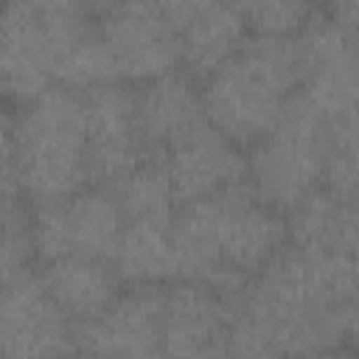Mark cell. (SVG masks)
Masks as SVG:
<instances>
[{"label": "cell", "mask_w": 359, "mask_h": 359, "mask_svg": "<svg viewBox=\"0 0 359 359\" xmlns=\"http://www.w3.org/2000/svg\"><path fill=\"white\" fill-rule=\"evenodd\" d=\"M171 230L180 252V278L208 283L224 297L241 294L250 278L283 250L289 236L280 210L264 202L247 180L180 205Z\"/></svg>", "instance_id": "1"}, {"label": "cell", "mask_w": 359, "mask_h": 359, "mask_svg": "<svg viewBox=\"0 0 359 359\" xmlns=\"http://www.w3.org/2000/svg\"><path fill=\"white\" fill-rule=\"evenodd\" d=\"M87 98L53 84L25 101L3 129V196H28L36 205L65 199L90 182Z\"/></svg>", "instance_id": "2"}, {"label": "cell", "mask_w": 359, "mask_h": 359, "mask_svg": "<svg viewBox=\"0 0 359 359\" xmlns=\"http://www.w3.org/2000/svg\"><path fill=\"white\" fill-rule=\"evenodd\" d=\"M303 81L297 36L258 34L222 62L202 90L208 121L238 146L261 140Z\"/></svg>", "instance_id": "3"}, {"label": "cell", "mask_w": 359, "mask_h": 359, "mask_svg": "<svg viewBox=\"0 0 359 359\" xmlns=\"http://www.w3.org/2000/svg\"><path fill=\"white\" fill-rule=\"evenodd\" d=\"M87 0H8L0 34L3 90L20 104L59 84L67 53L93 31Z\"/></svg>", "instance_id": "4"}, {"label": "cell", "mask_w": 359, "mask_h": 359, "mask_svg": "<svg viewBox=\"0 0 359 359\" xmlns=\"http://www.w3.org/2000/svg\"><path fill=\"white\" fill-rule=\"evenodd\" d=\"M328 165V121L306 98L292 95L275 126L252 143L247 177L255 194L278 210H292L317 191Z\"/></svg>", "instance_id": "5"}, {"label": "cell", "mask_w": 359, "mask_h": 359, "mask_svg": "<svg viewBox=\"0 0 359 359\" xmlns=\"http://www.w3.org/2000/svg\"><path fill=\"white\" fill-rule=\"evenodd\" d=\"M126 216L115 194L81 188L65 199L39 202L34 210V250L48 264L65 255L112 261Z\"/></svg>", "instance_id": "6"}, {"label": "cell", "mask_w": 359, "mask_h": 359, "mask_svg": "<svg viewBox=\"0 0 359 359\" xmlns=\"http://www.w3.org/2000/svg\"><path fill=\"white\" fill-rule=\"evenodd\" d=\"M98 36L118 79L146 84L180 65V34L157 0H123L112 6L104 11Z\"/></svg>", "instance_id": "7"}, {"label": "cell", "mask_w": 359, "mask_h": 359, "mask_svg": "<svg viewBox=\"0 0 359 359\" xmlns=\"http://www.w3.org/2000/svg\"><path fill=\"white\" fill-rule=\"evenodd\" d=\"M3 283L0 337L6 356L22 359L79 351L73 320L59 309L39 275L25 269Z\"/></svg>", "instance_id": "8"}, {"label": "cell", "mask_w": 359, "mask_h": 359, "mask_svg": "<svg viewBox=\"0 0 359 359\" xmlns=\"http://www.w3.org/2000/svg\"><path fill=\"white\" fill-rule=\"evenodd\" d=\"M87 98V165L90 180L118 182L143 163L146 140L137 123V95L118 81L93 87Z\"/></svg>", "instance_id": "9"}, {"label": "cell", "mask_w": 359, "mask_h": 359, "mask_svg": "<svg viewBox=\"0 0 359 359\" xmlns=\"http://www.w3.org/2000/svg\"><path fill=\"white\" fill-rule=\"evenodd\" d=\"M76 348L107 356L163 353V292L135 286L118 294L98 317L76 323Z\"/></svg>", "instance_id": "10"}, {"label": "cell", "mask_w": 359, "mask_h": 359, "mask_svg": "<svg viewBox=\"0 0 359 359\" xmlns=\"http://www.w3.org/2000/svg\"><path fill=\"white\" fill-rule=\"evenodd\" d=\"M222 292L188 280L163 292V353L210 356L227 353L233 309Z\"/></svg>", "instance_id": "11"}, {"label": "cell", "mask_w": 359, "mask_h": 359, "mask_svg": "<svg viewBox=\"0 0 359 359\" xmlns=\"http://www.w3.org/2000/svg\"><path fill=\"white\" fill-rule=\"evenodd\" d=\"M165 168L180 205L213 196L247 180V160L238 143L210 121L168 149Z\"/></svg>", "instance_id": "12"}, {"label": "cell", "mask_w": 359, "mask_h": 359, "mask_svg": "<svg viewBox=\"0 0 359 359\" xmlns=\"http://www.w3.org/2000/svg\"><path fill=\"white\" fill-rule=\"evenodd\" d=\"M137 123L146 146H160L168 151L174 143L208 123L202 93L185 73L177 70L151 79L137 93Z\"/></svg>", "instance_id": "13"}, {"label": "cell", "mask_w": 359, "mask_h": 359, "mask_svg": "<svg viewBox=\"0 0 359 359\" xmlns=\"http://www.w3.org/2000/svg\"><path fill=\"white\" fill-rule=\"evenodd\" d=\"M289 213V238L294 247L359 255V196L317 188Z\"/></svg>", "instance_id": "14"}, {"label": "cell", "mask_w": 359, "mask_h": 359, "mask_svg": "<svg viewBox=\"0 0 359 359\" xmlns=\"http://www.w3.org/2000/svg\"><path fill=\"white\" fill-rule=\"evenodd\" d=\"M247 28L250 20L236 0H210L177 28L180 62L208 79L247 42Z\"/></svg>", "instance_id": "15"}, {"label": "cell", "mask_w": 359, "mask_h": 359, "mask_svg": "<svg viewBox=\"0 0 359 359\" xmlns=\"http://www.w3.org/2000/svg\"><path fill=\"white\" fill-rule=\"evenodd\" d=\"M118 278L121 275L112 261L90 255H65L48 261L42 275L48 292L73 323L98 317L118 297Z\"/></svg>", "instance_id": "16"}, {"label": "cell", "mask_w": 359, "mask_h": 359, "mask_svg": "<svg viewBox=\"0 0 359 359\" xmlns=\"http://www.w3.org/2000/svg\"><path fill=\"white\" fill-rule=\"evenodd\" d=\"M112 266L135 286H157L180 278V252L171 222H126Z\"/></svg>", "instance_id": "17"}, {"label": "cell", "mask_w": 359, "mask_h": 359, "mask_svg": "<svg viewBox=\"0 0 359 359\" xmlns=\"http://www.w3.org/2000/svg\"><path fill=\"white\" fill-rule=\"evenodd\" d=\"M115 185V199L126 216V222H174L177 194L168 177L165 163H140L129 174H123Z\"/></svg>", "instance_id": "18"}, {"label": "cell", "mask_w": 359, "mask_h": 359, "mask_svg": "<svg viewBox=\"0 0 359 359\" xmlns=\"http://www.w3.org/2000/svg\"><path fill=\"white\" fill-rule=\"evenodd\" d=\"M325 182L342 196H359V109L328 121Z\"/></svg>", "instance_id": "19"}, {"label": "cell", "mask_w": 359, "mask_h": 359, "mask_svg": "<svg viewBox=\"0 0 359 359\" xmlns=\"http://www.w3.org/2000/svg\"><path fill=\"white\" fill-rule=\"evenodd\" d=\"M250 25L258 34L269 36H294L309 25L311 3L309 0H236Z\"/></svg>", "instance_id": "20"}, {"label": "cell", "mask_w": 359, "mask_h": 359, "mask_svg": "<svg viewBox=\"0 0 359 359\" xmlns=\"http://www.w3.org/2000/svg\"><path fill=\"white\" fill-rule=\"evenodd\" d=\"M331 20L348 28H359V0H328Z\"/></svg>", "instance_id": "21"}]
</instances>
